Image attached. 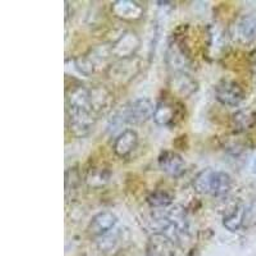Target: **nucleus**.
Segmentation results:
<instances>
[{
    "label": "nucleus",
    "instance_id": "f257e3e1",
    "mask_svg": "<svg viewBox=\"0 0 256 256\" xmlns=\"http://www.w3.org/2000/svg\"><path fill=\"white\" fill-rule=\"evenodd\" d=\"M192 187L200 195L222 198L230 194L233 187V180L228 173L208 168L196 176Z\"/></svg>",
    "mask_w": 256,
    "mask_h": 256
},
{
    "label": "nucleus",
    "instance_id": "f03ea898",
    "mask_svg": "<svg viewBox=\"0 0 256 256\" xmlns=\"http://www.w3.org/2000/svg\"><path fill=\"white\" fill-rule=\"evenodd\" d=\"M155 106L150 99L146 98H140L134 102H128L127 105L122 106L120 110L116 112V116L112 120L113 126H140L150 120L154 116Z\"/></svg>",
    "mask_w": 256,
    "mask_h": 256
},
{
    "label": "nucleus",
    "instance_id": "7ed1b4c3",
    "mask_svg": "<svg viewBox=\"0 0 256 256\" xmlns=\"http://www.w3.org/2000/svg\"><path fill=\"white\" fill-rule=\"evenodd\" d=\"M67 122L70 132L77 138H84L92 132L98 118L92 110L67 106Z\"/></svg>",
    "mask_w": 256,
    "mask_h": 256
},
{
    "label": "nucleus",
    "instance_id": "20e7f679",
    "mask_svg": "<svg viewBox=\"0 0 256 256\" xmlns=\"http://www.w3.org/2000/svg\"><path fill=\"white\" fill-rule=\"evenodd\" d=\"M141 72V62L138 58L116 60L108 68V76L113 84H126L131 82Z\"/></svg>",
    "mask_w": 256,
    "mask_h": 256
},
{
    "label": "nucleus",
    "instance_id": "39448f33",
    "mask_svg": "<svg viewBox=\"0 0 256 256\" xmlns=\"http://www.w3.org/2000/svg\"><path fill=\"white\" fill-rule=\"evenodd\" d=\"M216 99L224 106L237 108L244 102V91L236 81L224 78L216 86Z\"/></svg>",
    "mask_w": 256,
    "mask_h": 256
},
{
    "label": "nucleus",
    "instance_id": "423d86ee",
    "mask_svg": "<svg viewBox=\"0 0 256 256\" xmlns=\"http://www.w3.org/2000/svg\"><path fill=\"white\" fill-rule=\"evenodd\" d=\"M232 38L242 46H256V14H244L234 22Z\"/></svg>",
    "mask_w": 256,
    "mask_h": 256
},
{
    "label": "nucleus",
    "instance_id": "0eeeda50",
    "mask_svg": "<svg viewBox=\"0 0 256 256\" xmlns=\"http://www.w3.org/2000/svg\"><path fill=\"white\" fill-rule=\"evenodd\" d=\"M141 48V38L134 31H126L118 40L112 44V54L116 60L131 59Z\"/></svg>",
    "mask_w": 256,
    "mask_h": 256
},
{
    "label": "nucleus",
    "instance_id": "6e6552de",
    "mask_svg": "<svg viewBox=\"0 0 256 256\" xmlns=\"http://www.w3.org/2000/svg\"><path fill=\"white\" fill-rule=\"evenodd\" d=\"M166 66L169 70H173V73L178 72H187V68L190 66V52L187 50L186 45L178 38H174L169 42L168 49H166Z\"/></svg>",
    "mask_w": 256,
    "mask_h": 256
},
{
    "label": "nucleus",
    "instance_id": "1a4fd4ad",
    "mask_svg": "<svg viewBox=\"0 0 256 256\" xmlns=\"http://www.w3.org/2000/svg\"><path fill=\"white\" fill-rule=\"evenodd\" d=\"M91 110L99 120L112 110L114 105V94L105 86H95L90 88Z\"/></svg>",
    "mask_w": 256,
    "mask_h": 256
},
{
    "label": "nucleus",
    "instance_id": "9d476101",
    "mask_svg": "<svg viewBox=\"0 0 256 256\" xmlns=\"http://www.w3.org/2000/svg\"><path fill=\"white\" fill-rule=\"evenodd\" d=\"M158 164H159V168L169 177L180 178L186 173V162L176 152L166 150L160 152L158 158Z\"/></svg>",
    "mask_w": 256,
    "mask_h": 256
},
{
    "label": "nucleus",
    "instance_id": "9b49d317",
    "mask_svg": "<svg viewBox=\"0 0 256 256\" xmlns=\"http://www.w3.org/2000/svg\"><path fill=\"white\" fill-rule=\"evenodd\" d=\"M170 90L182 99H188L198 90V84L192 76H190L187 72L173 73L169 82Z\"/></svg>",
    "mask_w": 256,
    "mask_h": 256
},
{
    "label": "nucleus",
    "instance_id": "f8f14e48",
    "mask_svg": "<svg viewBox=\"0 0 256 256\" xmlns=\"http://www.w3.org/2000/svg\"><path fill=\"white\" fill-rule=\"evenodd\" d=\"M178 244L163 233H152L148 242V256H176Z\"/></svg>",
    "mask_w": 256,
    "mask_h": 256
},
{
    "label": "nucleus",
    "instance_id": "ddd939ff",
    "mask_svg": "<svg viewBox=\"0 0 256 256\" xmlns=\"http://www.w3.org/2000/svg\"><path fill=\"white\" fill-rule=\"evenodd\" d=\"M112 12L116 18L122 20L134 22L144 17V6L134 0H118L112 4Z\"/></svg>",
    "mask_w": 256,
    "mask_h": 256
},
{
    "label": "nucleus",
    "instance_id": "4468645a",
    "mask_svg": "<svg viewBox=\"0 0 256 256\" xmlns=\"http://www.w3.org/2000/svg\"><path fill=\"white\" fill-rule=\"evenodd\" d=\"M116 223H118V218L116 214L112 212H102L99 214H96L90 222L88 226V232L95 237H102L105 234L110 233L114 230Z\"/></svg>",
    "mask_w": 256,
    "mask_h": 256
},
{
    "label": "nucleus",
    "instance_id": "2eb2a0df",
    "mask_svg": "<svg viewBox=\"0 0 256 256\" xmlns=\"http://www.w3.org/2000/svg\"><path fill=\"white\" fill-rule=\"evenodd\" d=\"M137 145H138V134H137V132L134 130H124L116 138L113 148L116 156L124 159L136 150Z\"/></svg>",
    "mask_w": 256,
    "mask_h": 256
},
{
    "label": "nucleus",
    "instance_id": "dca6fc26",
    "mask_svg": "<svg viewBox=\"0 0 256 256\" xmlns=\"http://www.w3.org/2000/svg\"><path fill=\"white\" fill-rule=\"evenodd\" d=\"M177 116L178 112L176 105L170 104V102H162L155 106L152 120L159 127H169V126H172L176 122Z\"/></svg>",
    "mask_w": 256,
    "mask_h": 256
},
{
    "label": "nucleus",
    "instance_id": "f3484780",
    "mask_svg": "<svg viewBox=\"0 0 256 256\" xmlns=\"http://www.w3.org/2000/svg\"><path fill=\"white\" fill-rule=\"evenodd\" d=\"M246 209L242 205H236L223 216L224 228L230 232H238L244 223Z\"/></svg>",
    "mask_w": 256,
    "mask_h": 256
},
{
    "label": "nucleus",
    "instance_id": "a211bd4d",
    "mask_svg": "<svg viewBox=\"0 0 256 256\" xmlns=\"http://www.w3.org/2000/svg\"><path fill=\"white\" fill-rule=\"evenodd\" d=\"M86 56L90 58V60L92 62L96 70L105 67L108 64V62L110 60V58H113V54H112V44L98 45L94 49H91L90 52L86 54Z\"/></svg>",
    "mask_w": 256,
    "mask_h": 256
},
{
    "label": "nucleus",
    "instance_id": "6ab92c4d",
    "mask_svg": "<svg viewBox=\"0 0 256 256\" xmlns=\"http://www.w3.org/2000/svg\"><path fill=\"white\" fill-rule=\"evenodd\" d=\"M110 170L104 168H92L86 176V184L92 188H100L105 186L110 180Z\"/></svg>",
    "mask_w": 256,
    "mask_h": 256
},
{
    "label": "nucleus",
    "instance_id": "aec40b11",
    "mask_svg": "<svg viewBox=\"0 0 256 256\" xmlns=\"http://www.w3.org/2000/svg\"><path fill=\"white\" fill-rule=\"evenodd\" d=\"M174 196L166 190H158L148 196V204L152 208L159 209V208H168L173 204Z\"/></svg>",
    "mask_w": 256,
    "mask_h": 256
},
{
    "label": "nucleus",
    "instance_id": "412c9836",
    "mask_svg": "<svg viewBox=\"0 0 256 256\" xmlns=\"http://www.w3.org/2000/svg\"><path fill=\"white\" fill-rule=\"evenodd\" d=\"M233 124L237 131H246L256 124V113L251 110H242L233 116Z\"/></svg>",
    "mask_w": 256,
    "mask_h": 256
},
{
    "label": "nucleus",
    "instance_id": "4be33fe9",
    "mask_svg": "<svg viewBox=\"0 0 256 256\" xmlns=\"http://www.w3.org/2000/svg\"><path fill=\"white\" fill-rule=\"evenodd\" d=\"M73 63H74V68L78 70L80 74L84 77L92 76L94 73L96 72V67L88 56H77V58L73 59Z\"/></svg>",
    "mask_w": 256,
    "mask_h": 256
},
{
    "label": "nucleus",
    "instance_id": "5701e85b",
    "mask_svg": "<svg viewBox=\"0 0 256 256\" xmlns=\"http://www.w3.org/2000/svg\"><path fill=\"white\" fill-rule=\"evenodd\" d=\"M80 182H81V177H80L78 170L76 168L68 169L67 173H66V194H67V196H70V191H77Z\"/></svg>",
    "mask_w": 256,
    "mask_h": 256
},
{
    "label": "nucleus",
    "instance_id": "b1692460",
    "mask_svg": "<svg viewBox=\"0 0 256 256\" xmlns=\"http://www.w3.org/2000/svg\"><path fill=\"white\" fill-rule=\"evenodd\" d=\"M252 77H254V82H255V86H256V56H254V59H252Z\"/></svg>",
    "mask_w": 256,
    "mask_h": 256
},
{
    "label": "nucleus",
    "instance_id": "393cba45",
    "mask_svg": "<svg viewBox=\"0 0 256 256\" xmlns=\"http://www.w3.org/2000/svg\"><path fill=\"white\" fill-rule=\"evenodd\" d=\"M252 172L256 173V158L255 160H254V164H252Z\"/></svg>",
    "mask_w": 256,
    "mask_h": 256
}]
</instances>
